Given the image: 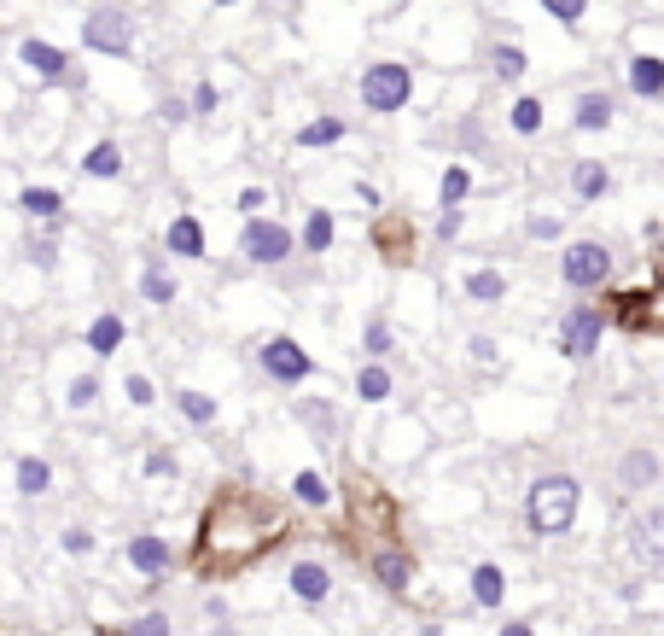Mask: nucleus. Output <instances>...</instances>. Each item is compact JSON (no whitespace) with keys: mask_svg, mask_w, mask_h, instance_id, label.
Instances as JSON below:
<instances>
[{"mask_svg":"<svg viewBox=\"0 0 664 636\" xmlns=\"http://www.w3.org/2000/svg\"><path fill=\"white\" fill-rule=\"evenodd\" d=\"M577 502H583L577 479L548 473V479L531 484V496H524V520H531V531H542V538H559V531L577 526Z\"/></svg>","mask_w":664,"mask_h":636,"instance_id":"f257e3e1","label":"nucleus"},{"mask_svg":"<svg viewBox=\"0 0 664 636\" xmlns=\"http://www.w3.org/2000/svg\"><path fill=\"white\" fill-rule=\"evenodd\" d=\"M408 94H414V71H408L402 59H379V64H367V71H362V106L367 111L390 117V111L408 106Z\"/></svg>","mask_w":664,"mask_h":636,"instance_id":"f03ea898","label":"nucleus"},{"mask_svg":"<svg viewBox=\"0 0 664 636\" xmlns=\"http://www.w3.org/2000/svg\"><path fill=\"white\" fill-rule=\"evenodd\" d=\"M559 280H566L571 292H601L612 280V251L601 240H571L559 251Z\"/></svg>","mask_w":664,"mask_h":636,"instance_id":"7ed1b4c3","label":"nucleus"},{"mask_svg":"<svg viewBox=\"0 0 664 636\" xmlns=\"http://www.w3.org/2000/svg\"><path fill=\"white\" fill-rule=\"evenodd\" d=\"M240 251H245V263H263V269H280L286 257L298 251L292 240V228L286 223H268V216H251L245 233H240Z\"/></svg>","mask_w":664,"mask_h":636,"instance_id":"20e7f679","label":"nucleus"},{"mask_svg":"<svg viewBox=\"0 0 664 636\" xmlns=\"http://www.w3.org/2000/svg\"><path fill=\"white\" fill-rule=\"evenodd\" d=\"M601 333H606V315L594 304H571L566 322H559V357L571 362H589L594 350H601Z\"/></svg>","mask_w":664,"mask_h":636,"instance_id":"39448f33","label":"nucleus"},{"mask_svg":"<svg viewBox=\"0 0 664 636\" xmlns=\"http://www.w3.org/2000/svg\"><path fill=\"white\" fill-rule=\"evenodd\" d=\"M82 47H94V53L123 59L129 47H134V24H129V12H94V19L82 24Z\"/></svg>","mask_w":664,"mask_h":636,"instance_id":"423d86ee","label":"nucleus"},{"mask_svg":"<svg viewBox=\"0 0 664 636\" xmlns=\"http://www.w3.org/2000/svg\"><path fill=\"white\" fill-rule=\"evenodd\" d=\"M263 368L280 380V386H298V380L315 374L310 350H303L298 339H286V333H275V339H263Z\"/></svg>","mask_w":664,"mask_h":636,"instance_id":"0eeeda50","label":"nucleus"},{"mask_svg":"<svg viewBox=\"0 0 664 636\" xmlns=\"http://www.w3.org/2000/svg\"><path fill=\"white\" fill-rule=\"evenodd\" d=\"M629 543H636V561L664 573V508H647L636 514V526H629Z\"/></svg>","mask_w":664,"mask_h":636,"instance_id":"6e6552de","label":"nucleus"},{"mask_svg":"<svg viewBox=\"0 0 664 636\" xmlns=\"http://www.w3.org/2000/svg\"><path fill=\"white\" fill-rule=\"evenodd\" d=\"M612 117H618V99L606 88H589V94H577V106H571V129L577 135H601V129H612Z\"/></svg>","mask_w":664,"mask_h":636,"instance_id":"1a4fd4ad","label":"nucleus"},{"mask_svg":"<svg viewBox=\"0 0 664 636\" xmlns=\"http://www.w3.org/2000/svg\"><path fill=\"white\" fill-rule=\"evenodd\" d=\"M19 59H24L41 82H71V53H64V47H53V41H36V36H29V41L19 47Z\"/></svg>","mask_w":664,"mask_h":636,"instance_id":"9d476101","label":"nucleus"},{"mask_svg":"<svg viewBox=\"0 0 664 636\" xmlns=\"http://www.w3.org/2000/svg\"><path fill=\"white\" fill-rule=\"evenodd\" d=\"M606 188H612V170L601 158H577L571 164V199L577 205H594V199H606Z\"/></svg>","mask_w":664,"mask_h":636,"instance_id":"9b49d317","label":"nucleus"},{"mask_svg":"<svg viewBox=\"0 0 664 636\" xmlns=\"http://www.w3.org/2000/svg\"><path fill=\"white\" fill-rule=\"evenodd\" d=\"M624 82H629L636 99H664V59L659 53H636L629 71H624Z\"/></svg>","mask_w":664,"mask_h":636,"instance_id":"f8f14e48","label":"nucleus"},{"mask_svg":"<svg viewBox=\"0 0 664 636\" xmlns=\"http://www.w3.org/2000/svg\"><path fill=\"white\" fill-rule=\"evenodd\" d=\"M664 473V461L653 456V449H624V461H618V484L624 491H647Z\"/></svg>","mask_w":664,"mask_h":636,"instance_id":"ddd939ff","label":"nucleus"},{"mask_svg":"<svg viewBox=\"0 0 664 636\" xmlns=\"http://www.w3.org/2000/svg\"><path fill=\"white\" fill-rule=\"evenodd\" d=\"M129 566H134V573H146V578H164V573H169V543L134 538V543H129Z\"/></svg>","mask_w":664,"mask_h":636,"instance_id":"4468645a","label":"nucleus"},{"mask_svg":"<svg viewBox=\"0 0 664 636\" xmlns=\"http://www.w3.org/2000/svg\"><path fill=\"white\" fill-rule=\"evenodd\" d=\"M327 590H333V573L321 561H298L292 566V596H303V601H327Z\"/></svg>","mask_w":664,"mask_h":636,"instance_id":"2eb2a0df","label":"nucleus"},{"mask_svg":"<svg viewBox=\"0 0 664 636\" xmlns=\"http://www.w3.org/2000/svg\"><path fill=\"white\" fill-rule=\"evenodd\" d=\"M164 245L176 251V257H204V228H198V216H176L164 233Z\"/></svg>","mask_w":664,"mask_h":636,"instance_id":"dca6fc26","label":"nucleus"},{"mask_svg":"<svg viewBox=\"0 0 664 636\" xmlns=\"http://www.w3.org/2000/svg\"><path fill=\"white\" fill-rule=\"evenodd\" d=\"M502 596H507V578H502V566H472V601L479 608H502Z\"/></svg>","mask_w":664,"mask_h":636,"instance_id":"f3484780","label":"nucleus"},{"mask_svg":"<svg viewBox=\"0 0 664 636\" xmlns=\"http://www.w3.org/2000/svg\"><path fill=\"white\" fill-rule=\"evenodd\" d=\"M467 298H472V304H502V298H507V275L502 269H472L467 275Z\"/></svg>","mask_w":664,"mask_h":636,"instance_id":"a211bd4d","label":"nucleus"},{"mask_svg":"<svg viewBox=\"0 0 664 636\" xmlns=\"http://www.w3.org/2000/svg\"><path fill=\"white\" fill-rule=\"evenodd\" d=\"M467 193H472V170H467V164H449V170H443V181H437V205H443V211H461Z\"/></svg>","mask_w":664,"mask_h":636,"instance_id":"6ab92c4d","label":"nucleus"},{"mask_svg":"<svg viewBox=\"0 0 664 636\" xmlns=\"http://www.w3.org/2000/svg\"><path fill=\"white\" fill-rule=\"evenodd\" d=\"M542 117H548V111H542V99L536 94H519L514 111H507V123H514V135L531 141V135H542Z\"/></svg>","mask_w":664,"mask_h":636,"instance_id":"aec40b11","label":"nucleus"},{"mask_svg":"<svg viewBox=\"0 0 664 636\" xmlns=\"http://www.w3.org/2000/svg\"><path fill=\"white\" fill-rule=\"evenodd\" d=\"M490 71H496L502 82H519L524 71H531V59H524V47H514V41H496V47H490Z\"/></svg>","mask_w":664,"mask_h":636,"instance_id":"412c9836","label":"nucleus"},{"mask_svg":"<svg viewBox=\"0 0 664 636\" xmlns=\"http://www.w3.org/2000/svg\"><path fill=\"white\" fill-rule=\"evenodd\" d=\"M141 292L152 298V304H176V292H181V287H176V275H169V269H164V263H158V257H152V263H146V269H141Z\"/></svg>","mask_w":664,"mask_h":636,"instance_id":"4be33fe9","label":"nucleus"},{"mask_svg":"<svg viewBox=\"0 0 664 636\" xmlns=\"http://www.w3.org/2000/svg\"><path fill=\"white\" fill-rule=\"evenodd\" d=\"M350 129H345V117H315V123H303L298 129V146H338Z\"/></svg>","mask_w":664,"mask_h":636,"instance_id":"5701e85b","label":"nucleus"},{"mask_svg":"<svg viewBox=\"0 0 664 636\" xmlns=\"http://www.w3.org/2000/svg\"><path fill=\"white\" fill-rule=\"evenodd\" d=\"M117 345H123V315H94V327H88V350H94V357H111Z\"/></svg>","mask_w":664,"mask_h":636,"instance_id":"b1692460","label":"nucleus"},{"mask_svg":"<svg viewBox=\"0 0 664 636\" xmlns=\"http://www.w3.org/2000/svg\"><path fill=\"white\" fill-rule=\"evenodd\" d=\"M82 170H88L94 181H117V176H123V153H117V146H111V141H99V146H94V153H88V158H82Z\"/></svg>","mask_w":664,"mask_h":636,"instance_id":"393cba45","label":"nucleus"},{"mask_svg":"<svg viewBox=\"0 0 664 636\" xmlns=\"http://www.w3.org/2000/svg\"><path fill=\"white\" fill-rule=\"evenodd\" d=\"M333 233H338L333 211H310V216H303V251H315V257H321V251L333 245Z\"/></svg>","mask_w":664,"mask_h":636,"instance_id":"a878e982","label":"nucleus"},{"mask_svg":"<svg viewBox=\"0 0 664 636\" xmlns=\"http://www.w3.org/2000/svg\"><path fill=\"white\" fill-rule=\"evenodd\" d=\"M19 205H24L29 216H47V223H53V216H64V193H53V188H24Z\"/></svg>","mask_w":664,"mask_h":636,"instance_id":"bb28decb","label":"nucleus"},{"mask_svg":"<svg viewBox=\"0 0 664 636\" xmlns=\"http://www.w3.org/2000/svg\"><path fill=\"white\" fill-rule=\"evenodd\" d=\"M47 484H53V467L36 461V456H24V461H19V491H24V496H41Z\"/></svg>","mask_w":664,"mask_h":636,"instance_id":"cd10ccee","label":"nucleus"},{"mask_svg":"<svg viewBox=\"0 0 664 636\" xmlns=\"http://www.w3.org/2000/svg\"><path fill=\"white\" fill-rule=\"evenodd\" d=\"M292 491H298L303 502H315V508H327V502H333V484H327V479H321V473H315V467H303V473H298V484H292Z\"/></svg>","mask_w":664,"mask_h":636,"instance_id":"c85d7f7f","label":"nucleus"},{"mask_svg":"<svg viewBox=\"0 0 664 636\" xmlns=\"http://www.w3.org/2000/svg\"><path fill=\"white\" fill-rule=\"evenodd\" d=\"M355 392H362L367 404H379V397H390V374L373 362V368H362V374H355Z\"/></svg>","mask_w":664,"mask_h":636,"instance_id":"c756f323","label":"nucleus"},{"mask_svg":"<svg viewBox=\"0 0 664 636\" xmlns=\"http://www.w3.org/2000/svg\"><path fill=\"white\" fill-rule=\"evenodd\" d=\"M542 12H548L554 24L577 29V24H583V12H589V0H542Z\"/></svg>","mask_w":664,"mask_h":636,"instance_id":"7c9ffc66","label":"nucleus"},{"mask_svg":"<svg viewBox=\"0 0 664 636\" xmlns=\"http://www.w3.org/2000/svg\"><path fill=\"white\" fill-rule=\"evenodd\" d=\"M176 404H181V415H186V421H198V427H210V421H216V404H210L204 392H181Z\"/></svg>","mask_w":664,"mask_h":636,"instance_id":"2f4dec72","label":"nucleus"},{"mask_svg":"<svg viewBox=\"0 0 664 636\" xmlns=\"http://www.w3.org/2000/svg\"><path fill=\"white\" fill-rule=\"evenodd\" d=\"M379 578H385V590H408V561L402 555H379Z\"/></svg>","mask_w":664,"mask_h":636,"instance_id":"473e14b6","label":"nucleus"},{"mask_svg":"<svg viewBox=\"0 0 664 636\" xmlns=\"http://www.w3.org/2000/svg\"><path fill=\"white\" fill-rule=\"evenodd\" d=\"M94 397H99V380H94V374H82V380H71V392H64V404H71V409H88Z\"/></svg>","mask_w":664,"mask_h":636,"instance_id":"72a5a7b5","label":"nucleus"},{"mask_svg":"<svg viewBox=\"0 0 664 636\" xmlns=\"http://www.w3.org/2000/svg\"><path fill=\"white\" fill-rule=\"evenodd\" d=\"M216 106H221V94H216V82H198V88H193V111H198V117H210Z\"/></svg>","mask_w":664,"mask_h":636,"instance_id":"f704fd0d","label":"nucleus"},{"mask_svg":"<svg viewBox=\"0 0 664 636\" xmlns=\"http://www.w3.org/2000/svg\"><path fill=\"white\" fill-rule=\"evenodd\" d=\"M524 233H531V240H559V216H531Z\"/></svg>","mask_w":664,"mask_h":636,"instance_id":"c9c22d12","label":"nucleus"},{"mask_svg":"<svg viewBox=\"0 0 664 636\" xmlns=\"http://www.w3.org/2000/svg\"><path fill=\"white\" fill-rule=\"evenodd\" d=\"M390 345H397V339H390V327L385 322H367V350H373V357H385Z\"/></svg>","mask_w":664,"mask_h":636,"instance_id":"e433bc0d","label":"nucleus"},{"mask_svg":"<svg viewBox=\"0 0 664 636\" xmlns=\"http://www.w3.org/2000/svg\"><path fill=\"white\" fill-rule=\"evenodd\" d=\"M233 205H240L245 216H263V205H268V193H263V188H245L240 199H233Z\"/></svg>","mask_w":664,"mask_h":636,"instance_id":"4c0bfd02","label":"nucleus"},{"mask_svg":"<svg viewBox=\"0 0 664 636\" xmlns=\"http://www.w3.org/2000/svg\"><path fill=\"white\" fill-rule=\"evenodd\" d=\"M129 636H169V619H164V613H146V619H141V625H134Z\"/></svg>","mask_w":664,"mask_h":636,"instance_id":"58836bf2","label":"nucleus"},{"mask_svg":"<svg viewBox=\"0 0 664 636\" xmlns=\"http://www.w3.org/2000/svg\"><path fill=\"white\" fill-rule=\"evenodd\" d=\"M455 233H461V211H443L437 216V240H455Z\"/></svg>","mask_w":664,"mask_h":636,"instance_id":"ea45409f","label":"nucleus"},{"mask_svg":"<svg viewBox=\"0 0 664 636\" xmlns=\"http://www.w3.org/2000/svg\"><path fill=\"white\" fill-rule=\"evenodd\" d=\"M129 397H134V404H152L158 392H152V380H146V374H134V380H129Z\"/></svg>","mask_w":664,"mask_h":636,"instance_id":"a19ab883","label":"nucleus"},{"mask_svg":"<svg viewBox=\"0 0 664 636\" xmlns=\"http://www.w3.org/2000/svg\"><path fill=\"white\" fill-rule=\"evenodd\" d=\"M64 549H71V555H88L94 538H88V531H64Z\"/></svg>","mask_w":664,"mask_h":636,"instance_id":"79ce46f5","label":"nucleus"},{"mask_svg":"<svg viewBox=\"0 0 664 636\" xmlns=\"http://www.w3.org/2000/svg\"><path fill=\"white\" fill-rule=\"evenodd\" d=\"M502 636H531V625H524V619H514V625H502Z\"/></svg>","mask_w":664,"mask_h":636,"instance_id":"37998d69","label":"nucleus"},{"mask_svg":"<svg viewBox=\"0 0 664 636\" xmlns=\"http://www.w3.org/2000/svg\"><path fill=\"white\" fill-rule=\"evenodd\" d=\"M216 7H233V0H216Z\"/></svg>","mask_w":664,"mask_h":636,"instance_id":"c03bdc74","label":"nucleus"}]
</instances>
